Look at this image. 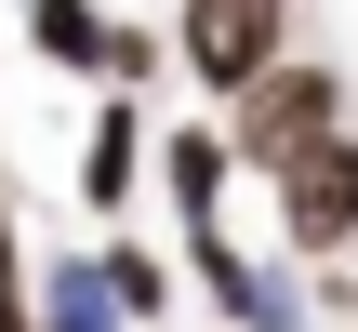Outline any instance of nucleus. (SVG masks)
<instances>
[{"mask_svg": "<svg viewBox=\"0 0 358 332\" xmlns=\"http://www.w3.org/2000/svg\"><path fill=\"white\" fill-rule=\"evenodd\" d=\"M319 133H345V80H332V67H266V80L239 93V160H252V173L306 160Z\"/></svg>", "mask_w": 358, "mask_h": 332, "instance_id": "1", "label": "nucleus"}, {"mask_svg": "<svg viewBox=\"0 0 358 332\" xmlns=\"http://www.w3.org/2000/svg\"><path fill=\"white\" fill-rule=\"evenodd\" d=\"M279 240L292 253H345L358 240V133H319L306 160H279Z\"/></svg>", "mask_w": 358, "mask_h": 332, "instance_id": "2", "label": "nucleus"}, {"mask_svg": "<svg viewBox=\"0 0 358 332\" xmlns=\"http://www.w3.org/2000/svg\"><path fill=\"white\" fill-rule=\"evenodd\" d=\"M186 67L213 93H252L279 67V0H186Z\"/></svg>", "mask_w": 358, "mask_h": 332, "instance_id": "3", "label": "nucleus"}, {"mask_svg": "<svg viewBox=\"0 0 358 332\" xmlns=\"http://www.w3.org/2000/svg\"><path fill=\"white\" fill-rule=\"evenodd\" d=\"M226 160H239V133H173V160H159V173H173V213H186V226H213V213H226Z\"/></svg>", "mask_w": 358, "mask_h": 332, "instance_id": "4", "label": "nucleus"}, {"mask_svg": "<svg viewBox=\"0 0 358 332\" xmlns=\"http://www.w3.org/2000/svg\"><path fill=\"white\" fill-rule=\"evenodd\" d=\"M133 146H146V120H133V106H106V120H93V160H80V200H93V213H120V200H133Z\"/></svg>", "mask_w": 358, "mask_h": 332, "instance_id": "5", "label": "nucleus"}, {"mask_svg": "<svg viewBox=\"0 0 358 332\" xmlns=\"http://www.w3.org/2000/svg\"><path fill=\"white\" fill-rule=\"evenodd\" d=\"M27 40H40L53 67H106V13H93V0H27Z\"/></svg>", "mask_w": 358, "mask_h": 332, "instance_id": "6", "label": "nucleus"}, {"mask_svg": "<svg viewBox=\"0 0 358 332\" xmlns=\"http://www.w3.org/2000/svg\"><path fill=\"white\" fill-rule=\"evenodd\" d=\"M106 279H120V306H133V319H159V306H173V266H159V253H106Z\"/></svg>", "mask_w": 358, "mask_h": 332, "instance_id": "7", "label": "nucleus"}, {"mask_svg": "<svg viewBox=\"0 0 358 332\" xmlns=\"http://www.w3.org/2000/svg\"><path fill=\"white\" fill-rule=\"evenodd\" d=\"M0 332H27V279H13V226H0Z\"/></svg>", "mask_w": 358, "mask_h": 332, "instance_id": "8", "label": "nucleus"}]
</instances>
